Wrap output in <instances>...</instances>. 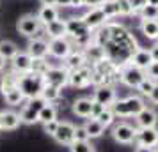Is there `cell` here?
Wrapping results in <instances>:
<instances>
[{
    "instance_id": "obj_1",
    "label": "cell",
    "mask_w": 158,
    "mask_h": 152,
    "mask_svg": "<svg viewBox=\"0 0 158 152\" xmlns=\"http://www.w3.org/2000/svg\"><path fill=\"white\" fill-rule=\"evenodd\" d=\"M96 30L98 32L93 34V41L98 43L105 50V57L119 67L128 64L131 55L139 48L137 39L130 34V30H126L119 23L108 21Z\"/></svg>"
},
{
    "instance_id": "obj_2",
    "label": "cell",
    "mask_w": 158,
    "mask_h": 152,
    "mask_svg": "<svg viewBox=\"0 0 158 152\" xmlns=\"http://www.w3.org/2000/svg\"><path fill=\"white\" fill-rule=\"evenodd\" d=\"M44 85V76L43 74H36V72H25V74H18V88L22 90V94L25 95V99H34L39 97L43 92Z\"/></svg>"
},
{
    "instance_id": "obj_3",
    "label": "cell",
    "mask_w": 158,
    "mask_h": 152,
    "mask_svg": "<svg viewBox=\"0 0 158 152\" xmlns=\"http://www.w3.org/2000/svg\"><path fill=\"white\" fill-rule=\"evenodd\" d=\"M66 29H68V37L77 46H80L82 50L89 43H93V30L84 23L82 18H69V20H66Z\"/></svg>"
},
{
    "instance_id": "obj_4",
    "label": "cell",
    "mask_w": 158,
    "mask_h": 152,
    "mask_svg": "<svg viewBox=\"0 0 158 152\" xmlns=\"http://www.w3.org/2000/svg\"><path fill=\"white\" fill-rule=\"evenodd\" d=\"M144 106L146 104L140 95H128L123 99H115L110 104V110L114 111L115 117H135Z\"/></svg>"
},
{
    "instance_id": "obj_5",
    "label": "cell",
    "mask_w": 158,
    "mask_h": 152,
    "mask_svg": "<svg viewBox=\"0 0 158 152\" xmlns=\"http://www.w3.org/2000/svg\"><path fill=\"white\" fill-rule=\"evenodd\" d=\"M16 29L18 32L25 37H39L41 32H44V27L41 25L37 14H25L22 16L18 23H16Z\"/></svg>"
},
{
    "instance_id": "obj_6",
    "label": "cell",
    "mask_w": 158,
    "mask_h": 152,
    "mask_svg": "<svg viewBox=\"0 0 158 152\" xmlns=\"http://www.w3.org/2000/svg\"><path fill=\"white\" fill-rule=\"evenodd\" d=\"M146 78V71L140 67H135L133 64H124L121 65V71H119V81L124 83L130 88H137L140 85V81Z\"/></svg>"
},
{
    "instance_id": "obj_7",
    "label": "cell",
    "mask_w": 158,
    "mask_h": 152,
    "mask_svg": "<svg viewBox=\"0 0 158 152\" xmlns=\"http://www.w3.org/2000/svg\"><path fill=\"white\" fill-rule=\"evenodd\" d=\"M44 99L39 95V97H34V99H27V104H23L22 111H20V119H22V124H36L37 119H39V111L43 108Z\"/></svg>"
},
{
    "instance_id": "obj_8",
    "label": "cell",
    "mask_w": 158,
    "mask_h": 152,
    "mask_svg": "<svg viewBox=\"0 0 158 152\" xmlns=\"http://www.w3.org/2000/svg\"><path fill=\"white\" fill-rule=\"evenodd\" d=\"M137 129L128 122H119L112 127V138L121 145H130L135 142Z\"/></svg>"
},
{
    "instance_id": "obj_9",
    "label": "cell",
    "mask_w": 158,
    "mask_h": 152,
    "mask_svg": "<svg viewBox=\"0 0 158 152\" xmlns=\"http://www.w3.org/2000/svg\"><path fill=\"white\" fill-rule=\"evenodd\" d=\"M71 51H73V44L69 41V37H55V39L48 41V53L52 57L64 60Z\"/></svg>"
},
{
    "instance_id": "obj_10",
    "label": "cell",
    "mask_w": 158,
    "mask_h": 152,
    "mask_svg": "<svg viewBox=\"0 0 158 152\" xmlns=\"http://www.w3.org/2000/svg\"><path fill=\"white\" fill-rule=\"evenodd\" d=\"M44 81H46V85L62 88L69 83V71L66 67H53L52 65L44 74Z\"/></svg>"
},
{
    "instance_id": "obj_11",
    "label": "cell",
    "mask_w": 158,
    "mask_h": 152,
    "mask_svg": "<svg viewBox=\"0 0 158 152\" xmlns=\"http://www.w3.org/2000/svg\"><path fill=\"white\" fill-rule=\"evenodd\" d=\"M91 76H93V67L84 65L75 71H69V85L77 88H84L91 85Z\"/></svg>"
},
{
    "instance_id": "obj_12",
    "label": "cell",
    "mask_w": 158,
    "mask_h": 152,
    "mask_svg": "<svg viewBox=\"0 0 158 152\" xmlns=\"http://www.w3.org/2000/svg\"><path fill=\"white\" fill-rule=\"evenodd\" d=\"M82 20H84V23H85L91 30L100 29V27H103V25L108 21V18L105 16V13L101 11V7H89V11L82 16Z\"/></svg>"
},
{
    "instance_id": "obj_13",
    "label": "cell",
    "mask_w": 158,
    "mask_h": 152,
    "mask_svg": "<svg viewBox=\"0 0 158 152\" xmlns=\"http://www.w3.org/2000/svg\"><path fill=\"white\" fill-rule=\"evenodd\" d=\"M115 99H117V95H115V90H114L112 85H100V87L94 88V94H93V101L94 103L110 108V104H112Z\"/></svg>"
},
{
    "instance_id": "obj_14",
    "label": "cell",
    "mask_w": 158,
    "mask_h": 152,
    "mask_svg": "<svg viewBox=\"0 0 158 152\" xmlns=\"http://www.w3.org/2000/svg\"><path fill=\"white\" fill-rule=\"evenodd\" d=\"M137 145L142 147H156L158 145V129L156 127H139L135 134Z\"/></svg>"
},
{
    "instance_id": "obj_15",
    "label": "cell",
    "mask_w": 158,
    "mask_h": 152,
    "mask_svg": "<svg viewBox=\"0 0 158 152\" xmlns=\"http://www.w3.org/2000/svg\"><path fill=\"white\" fill-rule=\"evenodd\" d=\"M135 120H137V126L139 127H156L158 113H156V110L149 108V106H144L135 115Z\"/></svg>"
},
{
    "instance_id": "obj_16",
    "label": "cell",
    "mask_w": 158,
    "mask_h": 152,
    "mask_svg": "<svg viewBox=\"0 0 158 152\" xmlns=\"http://www.w3.org/2000/svg\"><path fill=\"white\" fill-rule=\"evenodd\" d=\"M53 138H55L60 145L69 147V145L75 142V126H73L71 122H60L59 124L57 133L53 134Z\"/></svg>"
},
{
    "instance_id": "obj_17",
    "label": "cell",
    "mask_w": 158,
    "mask_h": 152,
    "mask_svg": "<svg viewBox=\"0 0 158 152\" xmlns=\"http://www.w3.org/2000/svg\"><path fill=\"white\" fill-rule=\"evenodd\" d=\"M11 65H13V71L16 74H25V72L30 71L32 57H30L27 51H18L15 57L11 58Z\"/></svg>"
},
{
    "instance_id": "obj_18",
    "label": "cell",
    "mask_w": 158,
    "mask_h": 152,
    "mask_svg": "<svg viewBox=\"0 0 158 152\" xmlns=\"http://www.w3.org/2000/svg\"><path fill=\"white\" fill-rule=\"evenodd\" d=\"M27 53L32 58H41L48 55V41L43 37H30L29 46H27Z\"/></svg>"
},
{
    "instance_id": "obj_19",
    "label": "cell",
    "mask_w": 158,
    "mask_h": 152,
    "mask_svg": "<svg viewBox=\"0 0 158 152\" xmlns=\"http://www.w3.org/2000/svg\"><path fill=\"white\" fill-rule=\"evenodd\" d=\"M22 124L20 113H16L13 110H0V129L4 131H13Z\"/></svg>"
},
{
    "instance_id": "obj_20",
    "label": "cell",
    "mask_w": 158,
    "mask_h": 152,
    "mask_svg": "<svg viewBox=\"0 0 158 152\" xmlns=\"http://www.w3.org/2000/svg\"><path fill=\"white\" fill-rule=\"evenodd\" d=\"M71 110L77 117L91 119V113H93V97H78L77 101L73 103Z\"/></svg>"
},
{
    "instance_id": "obj_21",
    "label": "cell",
    "mask_w": 158,
    "mask_h": 152,
    "mask_svg": "<svg viewBox=\"0 0 158 152\" xmlns=\"http://www.w3.org/2000/svg\"><path fill=\"white\" fill-rule=\"evenodd\" d=\"M84 55H85V60H87V64H91V65H94L96 62H100V60H103V58H107L105 57V50L101 48L98 43H89L84 48Z\"/></svg>"
},
{
    "instance_id": "obj_22",
    "label": "cell",
    "mask_w": 158,
    "mask_h": 152,
    "mask_svg": "<svg viewBox=\"0 0 158 152\" xmlns=\"http://www.w3.org/2000/svg\"><path fill=\"white\" fill-rule=\"evenodd\" d=\"M153 62V57H151V51L146 50V48H137L135 53L131 55V58H130L128 64H133L135 67H140V69H148L149 67V64Z\"/></svg>"
},
{
    "instance_id": "obj_23",
    "label": "cell",
    "mask_w": 158,
    "mask_h": 152,
    "mask_svg": "<svg viewBox=\"0 0 158 152\" xmlns=\"http://www.w3.org/2000/svg\"><path fill=\"white\" fill-rule=\"evenodd\" d=\"M44 27V34L50 37V39H55V37H68V29H66V20H55V21L48 23V25H43Z\"/></svg>"
},
{
    "instance_id": "obj_24",
    "label": "cell",
    "mask_w": 158,
    "mask_h": 152,
    "mask_svg": "<svg viewBox=\"0 0 158 152\" xmlns=\"http://www.w3.org/2000/svg\"><path fill=\"white\" fill-rule=\"evenodd\" d=\"M87 65V60H85V55H84V51L82 50H73L68 57L64 58V67L68 71H75V69H78V67H84Z\"/></svg>"
},
{
    "instance_id": "obj_25",
    "label": "cell",
    "mask_w": 158,
    "mask_h": 152,
    "mask_svg": "<svg viewBox=\"0 0 158 152\" xmlns=\"http://www.w3.org/2000/svg\"><path fill=\"white\" fill-rule=\"evenodd\" d=\"M37 18H39L41 25H48V23L55 21V20H59V7H55V6H41L39 13H37Z\"/></svg>"
},
{
    "instance_id": "obj_26",
    "label": "cell",
    "mask_w": 158,
    "mask_h": 152,
    "mask_svg": "<svg viewBox=\"0 0 158 152\" xmlns=\"http://www.w3.org/2000/svg\"><path fill=\"white\" fill-rule=\"evenodd\" d=\"M18 87V74H16L15 71H9L6 72L2 78H0V92H2V95L7 94L9 90H13V88Z\"/></svg>"
},
{
    "instance_id": "obj_27",
    "label": "cell",
    "mask_w": 158,
    "mask_h": 152,
    "mask_svg": "<svg viewBox=\"0 0 158 152\" xmlns=\"http://www.w3.org/2000/svg\"><path fill=\"white\" fill-rule=\"evenodd\" d=\"M140 30L151 41L158 39V20H142L140 18Z\"/></svg>"
},
{
    "instance_id": "obj_28",
    "label": "cell",
    "mask_w": 158,
    "mask_h": 152,
    "mask_svg": "<svg viewBox=\"0 0 158 152\" xmlns=\"http://www.w3.org/2000/svg\"><path fill=\"white\" fill-rule=\"evenodd\" d=\"M84 127H85L89 138H100L101 134L105 133V126L101 122H98L96 119H89V120L84 124Z\"/></svg>"
},
{
    "instance_id": "obj_29",
    "label": "cell",
    "mask_w": 158,
    "mask_h": 152,
    "mask_svg": "<svg viewBox=\"0 0 158 152\" xmlns=\"http://www.w3.org/2000/svg\"><path fill=\"white\" fill-rule=\"evenodd\" d=\"M57 119V106L55 104H50V103H46L41 111H39V119H37V122L41 124H46L50 122V120H55Z\"/></svg>"
},
{
    "instance_id": "obj_30",
    "label": "cell",
    "mask_w": 158,
    "mask_h": 152,
    "mask_svg": "<svg viewBox=\"0 0 158 152\" xmlns=\"http://www.w3.org/2000/svg\"><path fill=\"white\" fill-rule=\"evenodd\" d=\"M18 51L20 50H18L16 43L9 41V39H2V41H0V55L6 58V60H11Z\"/></svg>"
},
{
    "instance_id": "obj_31",
    "label": "cell",
    "mask_w": 158,
    "mask_h": 152,
    "mask_svg": "<svg viewBox=\"0 0 158 152\" xmlns=\"http://www.w3.org/2000/svg\"><path fill=\"white\" fill-rule=\"evenodd\" d=\"M41 97L44 99V103L53 104V103H57L60 99V88L52 87V85H44L43 92H41Z\"/></svg>"
},
{
    "instance_id": "obj_32",
    "label": "cell",
    "mask_w": 158,
    "mask_h": 152,
    "mask_svg": "<svg viewBox=\"0 0 158 152\" xmlns=\"http://www.w3.org/2000/svg\"><path fill=\"white\" fill-rule=\"evenodd\" d=\"M100 7H101V11L105 13V16H107L108 20H110V18H115V16H121L119 14V2H117V0H105Z\"/></svg>"
},
{
    "instance_id": "obj_33",
    "label": "cell",
    "mask_w": 158,
    "mask_h": 152,
    "mask_svg": "<svg viewBox=\"0 0 158 152\" xmlns=\"http://www.w3.org/2000/svg\"><path fill=\"white\" fill-rule=\"evenodd\" d=\"M4 99H6V103H7L9 106H18V104H22L25 101V95L22 94L20 88L16 87L13 90H9L7 94H4Z\"/></svg>"
},
{
    "instance_id": "obj_34",
    "label": "cell",
    "mask_w": 158,
    "mask_h": 152,
    "mask_svg": "<svg viewBox=\"0 0 158 152\" xmlns=\"http://www.w3.org/2000/svg\"><path fill=\"white\" fill-rule=\"evenodd\" d=\"M52 65L48 64L46 57H41V58H32V65H30V71L36 72V74H46V71L50 69Z\"/></svg>"
},
{
    "instance_id": "obj_35",
    "label": "cell",
    "mask_w": 158,
    "mask_h": 152,
    "mask_svg": "<svg viewBox=\"0 0 158 152\" xmlns=\"http://www.w3.org/2000/svg\"><path fill=\"white\" fill-rule=\"evenodd\" d=\"M96 120H98V122H101L103 126H105V129H107L108 126H112V124H114L115 115H114V111H112L110 108H105L100 115L96 117Z\"/></svg>"
},
{
    "instance_id": "obj_36",
    "label": "cell",
    "mask_w": 158,
    "mask_h": 152,
    "mask_svg": "<svg viewBox=\"0 0 158 152\" xmlns=\"http://www.w3.org/2000/svg\"><path fill=\"white\" fill-rule=\"evenodd\" d=\"M140 18L142 20H158V7L156 6H144L142 9H140Z\"/></svg>"
},
{
    "instance_id": "obj_37",
    "label": "cell",
    "mask_w": 158,
    "mask_h": 152,
    "mask_svg": "<svg viewBox=\"0 0 158 152\" xmlns=\"http://www.w3.org/2000/svg\"><path fill=\"white\" fill-rule=\"evenodd\" d=\"M155 85H156V81L151 80V78H148V76H146V78H144V80L140 81V85L137 87V90H139V92H140L142 95H149V94H151V90L155 88Z\"/></svg>"
},
{
    "instance_id": "obj_38",
    "label": "cell",
    "mask_w": 158,
    "mask_h": 152,
    "mask_svg": "<svg viewBox=\"0 0 158 152\" xmlns=\"http://www.w3.org/2000/svg\"><path fill=\"white\" fill-rule=\"evenodd\" d=\"M69 149H71V152H94L93 145L89 142H77V140L69 145Z\"/></svg>"
},
{
    "instance_id": "obj_39",
    "label": "cell",
    "mask_w": 158,
    "mask_h": 152,
    "mask_svg": "<svg viewBox=\"0 0 158 152\" xmlns=\"http://www.w3.org/2000/svg\"><path fill=\"white\" fill-rule=\"evenodd\" d=\"M75 140L77 142H89L91 140L84 126H75Z\"/></svg>"
},
{
    "instance_id": "obj_40",
    "label": "cell",
    "mask_w": 158,
    "mask_h": 152,
    "mask_svg": "<svg viewBox=\"0 0 158 152\" xmlns=\"http://www.w3.org/2000/svg\"><path fill=\"white\" fill-rule=\"evenodd\" d=\"M59 120L55 119V120H50V122H46V124H43V129H44V133L46 134H50V136H53L55 133H57V129H59Z\"/></svg>"
},
{
    "instance_id": "obj_41",
    "label": "cell",
    "mask_w": 158,
    "mask_h": 152,
    "mask_svg": "<svg viewBox=\"0 0 158 152\" xmlns=\"http://www.w3.org/2000/svg\"><path fill=\"white\" fill-rule=\"evenodd\" d=\"M146 76L151 78V80L158 81V62H151L149 67L146 69Z\"/></svg>"
},
{
    "instance_id": "obj_42",
    "label": "cell",
    "mask_w": 158,
    "mask_h": 152,
    "mask_svg": "<svg viewBox=\"0 0 158 152\" xmlns=\"http://www.w3.org/2000/svg\"><path fill=\"white\" fill-rule=\"evenodd\" d=\"M128 4H130V7H131V11H133L135 14H139L140 9L148 4V0H128Z\"/></svg>"
},
{
    "instance_id": "obj_43",
    "label": "cell",
    "mask_w": 158,
    "mask_h": 152,
    "mask_svg": "<svg viewBox=\"0 0 158 152\" xmlns=\"http://www.w3.org/2000/svg\"><path fill=\"white\" fill-rule=\"evenodd\" d=\"M107 108V106H103V104H98V103L93 101V113H91V119H96V117L100 115L103 110Z\"/></svg>"
},
{
    "instance_id": "obj_44",
    "label": "cell",
    "mask_w": 158,
    "mask_h": 152,
    "mask_svg": "<svg viewBox=\"0 0 158 152\" xmlns=\"http://www.w3.org/2000/svg\"><path fill=\"white\" fill-rule=\"evenodd\" d=\"M148 97H149V101H151V103H155V104H158V83L155 85V88L151 90V94L148 95Z\"/></svg>"
},
{
    "instance_id": "obj_45",
    "label": "cell",
    "mask_w": 158,
    "mask_h": 152,
    "mask_svg": "<svg viewBox=\"0 0 158 152\" xmlns=\"http://www.w3.org/2000/svg\"><path fill=\"white\" fill-rule=\"evenodd\" d=\"M105 0H84V6L87 7H100Z\"/></svg>"
},
{
    "instance_id": "obj_46",
    "label": "cell",
    "mask_w": 158,
    "mask_h": 152,
    "mask_svg": "<svg viewBox=\"0 0 158 152\" xmlns=\"http://www.w3.org/2000/svg\"><path fill=\"white\" fill-rule=\"evenodd\" d=\"M133 152H156V149H153V147H142V145H137V149Z\"/></svg>"
},
{
    "instance_id": "obj_47",
    "label": "cell",
    "mask_w": 158,
    "mask_h": 152,
    "mask_svg": "<svg viewBox=\"0 0 158 152\" xmlns=\"http://www.w3.org/2000/svg\"><path fill=\"white\" fill-rule=\"evenodd\" d=\"M149 51H151V57H153V62H158V43L153 48H149Z\"/></svg>"
},
{
    "instance_id": "obj_48",
    "label": "cell",
    "mask_w": 158,
    "mask_h": 152,
    "mask_svg": "<svg viewBox=\"0 0 158 152\" xmlns=\"http://www.w3.org/2000/svg\"><path fill=\"white\" fill-rule=\"evenodd\" d=\"M57 7H71V0H57Z\"/></svg>"
},
{
    "instance_id": "obj_49",
    "label": "cell",
    "mask_w": 158,
    "mask_h": 152,
    "mask_svg": "<svg viewBox=\"0 0 158 152\" xmlns=\"http://www.w3.org/2000/svg\"><path fill=\"white\" fill-rule=\"evenodd\" d=\"M71 7H75V9L84 7V0H71Z\"/></svg>"
},
{
    "instance_id": "obj_50",
    "label": "cell",
    "mask_w": 158,
    "mask_h": 152,
    "mask_svg": "<svg viewBox=\"0 0 158 152\" xmlns=\"http://www.w3.org/2000/svg\"><path fill=\"white\" fill-rule=\"evenodd\" d=\"M43 6H55L57 7V0H39Z\"/></svg>"
},
{
    "instance_id": "obj_51",
    "label": "cell",
    "mask_w": 158,
    "mask_h": 152,
    "mask_svg": "<svg viewBox=\"0 0 158 152\" xmlns=\"http://www.w3.org/2000/svg\"><path fill=\"white\" fill-rule=\"evenodd\" d=\"M6 64H7V60H6V58H4L2 55H0V72H2L4 69H6Z\"/></svg>"
},
{
    "instance_id": "obj_52",
    "label": "cell",
    "mask_w": 158,
    "mask_h": 152,
    "mask_svg": "<svg viewBox=\"0 0 158 152\" xmlns=\"http://www.w3.org/2000/svg\"><path fill=\"white\" fill-rule=\"evenodd\" d=\"M148 6H156L158 7V0H148Z\"/></svg>"
},
{
    "instance_id": "obj_53",
    "label": "cell",
    "mask_w": 158,
    "mask_h": 152,
    "mask_svg": "<svg viewBox=\"0 0 158 152\" xmlns=\"http://www.w3.org/2000/svg\"><path fill=\"white\" fill-rule=\"evenodd\" d=\"M155 149H156V152H158V145H156V147H155Z\"/></svg>"
},
{
    "instance_id": "obj_54",
    "label": "cell",
    "mask_w": 158,
    "mask_h": 152,
    "mask_svg": "<svg viewBox=\"0 0 158 152\" xmlns=\"http://www.w3.org/2000/svg\"><path fill=\"white\" fill-rule=\"evenodd\" d=\"M0 131H2V129H0Z\"/></svg>"
},
{
    "instance_id": "obj_55",
    "label": "cell",
    "mask_w": 158,
    "mask_h": 152,
    "mask_svg": "<svg viewBox=\"0 0 158 152\" xmlns=\"http://www.w3.org/2000/svg\"><path fill=\"white\" fill-rule=\"evenodd\" d=\"M156 41H158V39H156Z\"/></svg>"
}]
</instances>
